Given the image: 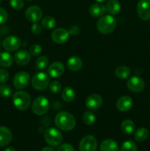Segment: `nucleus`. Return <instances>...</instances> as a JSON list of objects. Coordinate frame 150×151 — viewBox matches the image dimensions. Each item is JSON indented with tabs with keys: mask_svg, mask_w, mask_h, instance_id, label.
<instances>
[{
	"mask_svg": "<svg viewBox=\"0 0 150 151\" xmlns=\"http://www.w3.org/2000/svg\"><path fill=\"white\" fill-rule=\"evenodd\" d=\"M54 123L57 128L64 131H71L76 125V119L71 114L67 111H60L56 115Z\"/></svg>",
	"mask_w": 150,
	"mask_h": 151,
	"instance_id": "1",
	"label": "nucleus"
},
{
	"mask_svg": "<svg viewBox=\"0 0 150 151\" xmlns=\"http://www.w3.org/2000/svg\"><path fill=\"white\" fill-rule=\"evenodd\" d=\"M116 27V19L110 15H106L100 17L96 24V28L99 32L104 35H108L113 32Z\"/></svg>",
	"mask_w": 150,
	"mask_h": 151,
	"instance_id": "2",
	"label": "nucleus"
},
{
	"mask_svg": "<svg viewBox=\"0 0 150 151\" xmlns=\"http://www.w3.org/2000/svg\"><path fill=\"white\" fill-rule=\"evenodd\" d=\"M13 103L15 107L20 111H25L29 108L31 103V97L24 91H19L13 96Z\"/></svg>",
	"mask_w": 150,
	"mask_h": 151,
	"instance_id": "3",
	"label": "nucleus"
},
{
	"mask_svg": "<svg viewBox=\"0 0 150 151\" xmlns=\"http://www.w3.org/2000/svg\"><path fill=\"white\" fill-rule=\"evenodd\" d=\"M44 139L49 146L57 147L63 141V135L57 128H49L44 133Z\"/></svg>",
	"mask_w": 150,
	"mask_h": 151,
	"instance_id": "4",
	"label": "nucleus"
},
{
	"mask_svg": "<svg viewBox=\"0 0 150 151\" xmlns=\"http://www.w3.org/2000/svg\"><path fill=\"white\" fill-rule=\"evenodd\" d=\"M49 106V102L46 97L44 96H38L32 102V111L35 114L41 116L48 111Z\"/></svg>",
	"mask_w": 150,
	"mask_h": 151,
	"instance_id": "5",
	"label": "nucleus"
},
{
	"mask_svg": "<svg viewBox=\"0 0 150 151\" xmlns=\"http://www.w3.org/2000/svg\"><path fill=\"white\" fill-rule=\"evenodd\" d=\"M32 86L38 91L45 90L49 85V78L44 72H38L32 78Z\"/></svg>",
	"mask_w": 150,
	"mask_h": 151,
	"instance_id": "6",
	"label": "nucleus"
},
{
	"mask_svg": "<svg viewBox=\"0 0 150 151\" xmlns=\"http://www.w3.org/2000/svg\"><path fill=\"white\" fill-rule=\"evenodd\" d=\"M30 82V76L26 72H19L13 78V85L17 89H24L28 87Z\"/></svg>",
	"mask_w": 150,
	"mask_h": 151,
	"instance_id": "7",
	"label": "nucleus"
},
{
	"mask_svg": "<svg viewBox=\"0 0 150 151\" xmlns=\"http://www.w3.org/2000/svg\"><path fill=\"white\" fill-rule=\"evenodd\" d=\"M97 149V141L91 135L85 136L79 145V151H96Z\"/></svg>",
	"mask_w": 150,
	"mask_h": 151,
	"instance_id": "8",
	"label": "nucleus"
},
{
	"mask_svg": "<svg viewBox=\"0 0 150 151\" xmlns=\"http://www.w3.org/2000/svg\"><path fill=\"white\" fill-rule=\"evenodd\" d=\"M43 16L42 10L38 6H29L25 11V16L29 22L32 23L38 22Z\"/></svg>",
	"mask_w": 150,
	"mask_h": 151,
	"instance_id": "9",
	"label": "nucleus"
},
{
	"mask_svg": "<svg viewBox=\"0 0 150 151\" xmlns=\"http://www.w3.org/2000/svg\"><path fill=\"white\" fill-rule=\"evenodd\" d=\"M137 13L142 20H150V0H141L137 5Z\"/></svg>",
	"mask_w": 150,
	"mask_h": 151,
	"instance_id": "10",
	"label": "nucleus"
},
{
	"mask_svg": "<svg viewBox=\"0 0 150 151\" xmlns=\"http://www.w3.org/2000/svg\"><path fill=\"white\" fill-rule=\"evenodd\" d=\"M21 44V41L19 37L15 36V35H10L4 38L2 45L6 51L14 52L19 50Z\"/></svg>",
	"mask_w": 150,
	"mask_h": 151,
	"instance_id": "11",
	"label": "nucleus"
},
{
	"mask_svg": "<svg viewBox=\"0 0 150 151\" xmlns=\"http://www.w3.org/2000/svg\"><path fill=\"white\" fill-rule=\"evenodd\" d=\"M126 86L131 91L138 93L142 91L145 88V82L142 78L137 76H133L128 80Z\"/></svg>",
	"mask_w": 150,
	"mask_h": 151,
	"instance_id": "12",
	"label": "nucleus"
},
{
	"mask_svg": "<svg viewBox=\"0 0 150 151\" xmlns=\"http://www.w3.org/2000/svg\"><path fill=\"white\" fill-rule=\"evenodd\" d=\"M103 103L102 98L98 94H92L87 97L85 106L89 110L96 111L99 109Z\"/></svg>",
	"mask_w": 150,
	"mask_h": 151,
	"instance_id": "13",
	"label": "nucleus"
},
{
	"mask_svg": "<svg viewBox=\"0 0 150 151\" xmlns=\"http://www.w3.org/2000/svg\"><path fill=\"white\" fill-rule=\"evenodd\" d=\"M69 30L64 28H57L55 29L51 33V38L55 43L59 44H64L69 40Z\"/></svg>",
	"mask_w": 150,
	"mask_h": 151,
	"instance_id": "14",
	"label": "nucleus"
},
{
	"mask_svg": "<svg viewBox=\"0 0 150 151\" xmlns=\"http://www.w3.org/2000/svg\"><path fill=\"white\" fill-rule=\"evenodd\" d=\"M48 74L53 78H59L65 72V66L63 63L60 61H55L51 63L48 68Z\"/></svg>",
	"mask_w": 150,
	"mask_h": 151,
	"instance_id": "15",
	"label": "nucleus"
},
{
	"mask_svg": "<svg viewBox=\"0 0 150 151\" xmlns=\"http://www.w3.org/2000/svg\"><path fill=\"white\" fill-rule=\"evenodd\" d=\"M14 60L19 66H26L30 62L31 55L29 52L26 50H19L15 53Z\"/></svg>",
	"mask_w": 150,
	"mask_h": 151,
	"instance_id": "16",
	"label": "nucleus"
},
{
	"mask_svg": "<svg viewBox=\"0 0 150 151\" xmlns=\"http://www.w3.org/2000/svg\"><path fill=\"white\" fill-rule=\"evenodd\" d=\"M133 101L129 96H122L118 99L116 102V107L121 112H126L132 108Z\"/></svg>",
	"mask_w": 150,
	"mask_h": 151,
	"instance_id": "17",
	"label": "nucleus"
},
{
	"mask_svg": "<svg viewBox=\"0 0 150 151\" xmlns=\"http://www.w3.org/2000/svg\"><path fill=\"white\" fill-rule=\"evenodd\" d=\"M13 135L9 128L4 126H0V147L7 145L11 142Z\"/></svg>",
	"mask_w": 150,
	"mask_h": 151,
	"instance_id": "18",
	"label": "nucleus"
},
{
	"mask_svg": "<svg viewBox=\"0 0 150 151\" xmlns=\"http://www.w3.org/2000/svg\"><path fill=\"white\" fill-rule=\"evenodd\" d=\"M106 7L101 4H94L90 7L89 13L92 17L94 18H100L103 16L105 13Z\"/></svg>",
	"mask_w": 150,
	"mask_h": 151,
	"instance_id": "19",
	"label": "nucleus"
},
{
	"mask_svg": "<svg viewBox=\"0 0 150 151\" xmlns=\"http://www.w3.org/2000/svg\"><path fill=\"white\" fill-rule=\"evenodd\" d=\"M100 151H119L118 143L115 140L105 139L100 144Z\"/></svg>",
	"mask_w": 150,
	"mask_h": 151,
	"instance_id": "20",
	"label": "nucleus"
},
{
	"mask_svg": "<svg viewBox=\"0 0 150 151\" xmlns=\"http://www.w3.org/2000/svg\"><path fill=\"white\" fill-rule=\"evenodd\" d=\"M67 66L71 71L77 72L82 66V61L77 56H72L67 60Z\"/></svg>",
	"mask_w": 150,
	"mask_h": 151,
	"instance_id": "21",
	"label": "nucleus"
},
{
	"mask_svg": "<svg viewBox=\"0 0 150 151\" xmlns=\"http://www.w3.org/2000/svg\"><path fill=\"white\" fill-rule=\"evenodd\" d=\"M105 7L106 10L111 15H117L121 10V4L118 0H109Z\"/></svg>",
	"mask_w": 150,
	"mask_h": 151,
	"instance_id": "22",
	"label": "nucleus"
},
{
	"mask_svg": "<svg viewBox=\"0 0 150 151\" xmlns=\"http://www.w3.org/2000/svg\"><path fill=\"white\" fill-rule=\"evenodd\" d=\"M76 97V93L73 88L70 86H67L63 88L61 93V97L66 103H70L73 101Z\"/></svg>",
	"mask_w": 150,
	"mask_h": 151,
	"instance_id": "23",
	"label": "nucleus"
},
{
	"mask_svg": "<svg viewBox=\"0 0 150 151\" xmlns=\"http://www.w3.org/2000/svg\"><path fill=\"white\" fill-rule=\"evenodd\" d=\"M121 128L124 134L130 135L133 134L135 130V125L132 120L130 119H125L121 122Z\"/></svg>",
	"mask_w": 150,
	"mask_h": 151,
	"instance_id": "24",
	"label": "nucleus"
},
{
	"mask_svg": "<svg viewBox=\"0 0 150 151\" xmlns=\"http://www.w3.org/2000/svg\"><path fill=\"white\" fill-rule=\"evenodd\" d=\"M13 63V58L7 52H0V66L3 67H10Z\"/></svg>",
	"mask_w": 150,
	"mask_h": 151,
	"instance_id": "25",
	"label": "nucleus"
},
{
	"mask_svg": "<svg viewBox=\"0 0 150 151\" xmlns=\"http://www.w3.org/2000/svg\"><path fill=\"white\" fill-rule=\"evenodd\" d=\"M130 69L129 67L125 66H120L116 68L115 71V75L120 79H126L130 75Z\"/></svg>",
	"mask_w": 150,
	"mask_h": 151,
	"instance_id": "26",
	"label": "nucleus"
},
{
	"mask_svg": "<svg viewBox=\"0 0 150 151\" xmlns=\"http://www.w3.org/2000/svg\"><path fill=\"white\" fill-rule=\"evenodd\" d=\"M41 25L46 29H51L54 28L56 25V20L54 17L50 16H45L41 21Z\"/></svg>",
	"mask_w": 150,
	"mask_h": 151,
	"instance_id": "27",
	"label": "nucleus"
},
{
	"mask_svg": "<svg viewBox=\"0 0 150 151\" xmlns=\"http://www.w3.org/2000/svg\"><path fill=\"white\" fill-rule=\"evenodd\" d=\"M149 131L145 128H140L135 134V139L137 142H144L148 138Z\"/></svg>",
	"mask_w": 150,
	"mask_h": 151,
	"instance_id": "28",
	"label": "nucleus"
},
{
	"mask_svg": "<svg viewBox=\"0 0 150 151\" xmlns=\"http://www.w3.org/2000/svg\"><path fill=\"white\" fill-rule=\"evenodd\" d=\"M82 119H83V122H85V124L88 125H91L95 122L96 116L91 111H87L84 113Z\"/></svg>",
	"mask_w": 150,
	"mask_h": 151,
	"instance_id": "29",
	"label": "nucleus"
},
{
	"mask_svg": "<svg viewBox=\"0 0 150 151\" xmlns=\"http://www.w3.org/2000/svg\"><path fill=\"white\" fill-rule=\"evenodd\" d=\"M37 69L39 70H44L49 65V59L46 56H40L35 62Z\"/></svg>",
	"mask_w": 150,
	"mask_h": 151,
	"instance_id": "30",
	"label": "nucleus"
},
{
	"mask_svg": "<svg viewBox=\"0 0 150 151\" xmlns=\"http://www.w3.org/2000/svg\"><path fill=\"white\" fill-rule=\"evenodd\" d=\"M121 151H138V148L134 142L131 141V140H127L121 145Z\"/></svg>",
	"mask_w": 150,
	"mask_h": 151,
	"instance_id": "31",
	"label": "nucleus"
},
{
	"mask_svg": "<svg viewBox=\"0 0 150 151\" xmlns=\"http://www.w3.org/2000/svg\"><path fill=\"white\" fill-rule=\"evenodd\" d=\"M49 88L50 91L51 93H53V94H57V93H59L61 91L62 84L59 81H54L51 83H49Z\"/></svg>",
	"mask_w": 150,
	"mask_h": 151,
	"instance_id": "32",
	"label": "nucleus"
},
{
	"mask_svg": "<svg viewBox=\"0 0 150 151\" xmlns=\"http://www.w3.org/2000/svg\"><path fill=\"white\" fill-rule=\"evenodd\" d=\"M12 89L9 86L1 85L0 86V96L4 98H8L11 95Z\"/></svg>",
	"mask_w": 150,
	"mask_h": 151,
	"instance_id": "33",
	"label": "nucleus"
},
{
	"mask_svg": "<svg viewBox=\"0 0 150 151\" xmlns=\"http://www.w3.org/2000/svg\"><path fill=\"white\" fill-rule=\"evenodd\" d=\"M42 47L39 44H33L29 48V54L32 56H38L41 53Z\"/></svg>",
	"mask_w": 150,
	"mask_h": 151,
	"instance_id": "34",
	"label": "nucleus"
},
{
	"mask_svg": "<svg viewBox=\"0 0 150 151\" xmlns=\"http://www.w3.org/2000/svg\"><path fill=\"white\" fill-rule=\"evenodd\" d=\"M10 4L11 7L16 10L22 9L24 5L23 0H10Z\"/></svg>",
	"mask_w": 150,
	"mask_h": 151,
	"instance_id": "35",
	"label": "nucleus"
},
{
	"mask_svg": "<svg viewBox=\"0 0 150 151\" xmlns=\"http://www.w3.org/2000/svg\"><path fill=\"white\" fill-rule=\"evenodd\" d=\"M9 78V73L4 69H0V83H5Z\"/></svg>",
	"mask_w": 150,
	"mask_h": 151,
	"instance_id": "36",
	"label": "nucleus"
},
{
	"mask_svg": "<svg viewBox=\"0 0 150 151\" xmlns=\"http://www.w3.org/2000/svg\"><path fill=\"white\" fill-rule=\"evenodd\" d=\"M57 151H75L74 148L69 143H64V144L60 145L57 148Z\"/></svg>",
	"mask_w": 150,
	"mask_h": 151,
	"instance_id": "37",
	"label": "nucleus"
},
{
	"mask_svg": "<svg viewBox=\"0 0 150 151\" xmlns=\"http://www.w3.org/2000/svg\"><path fill=\"white\" fill-rule=\"evenodd\" d=\"M8 19V13L4 8L0 7V24L7 22Z\"/></svg>",
	"mask_w": 150,
	"mask_h": 151,
	"instance_id": "38",
	"label": "nucleus"
},
{
	"mask_svg": "<svg viewBox=\"0 0 150 151\" xmlns=\"http://www.w3.org/2000/svg\"><path fill=\"white\" fill-rule=\"evenodd\" d=\"M41 30H42V28H41V26L38 23H33L32 24V28H31V31H32V33L35 35H40L41 32Z\"/></svg>",
	"mask_w": 150,
	"mask_h": 151,
	"instance_id": "39",
	"label": "nucleus"
},
{
	"mask_svg": "<svg viewBox=\"0 0 150 151\" xmlns=\"http://www.w3.org/2000/svg\"><path fill=\"white\" fill-rule=\"evenodd\" d=\"M69 32L71 35H77L79 32V29L77 26H75L74 25V26H72L69 29Z\"/></svg>",
	"mask_w": 150,
	"mask_h": 151,
	"instance_id": "40",
	"label": "nucleus"
},
{
	"mask_svg": "<svg viewBox=\"0 0 150 151\" xmlns=\"http://www.w3.org/2000/svg\"><path fill=\"white\" fill-rule=\"evenodd\" d=\"M41 151H54V149L51 148V147H44V148L41 150Z\"/></svg>",
	"mask_w": 150,
	"mask_h": 151,
	"instance_id": "41",
	"label": "nucleus"
},
{
	"mask_svg": "<svg viewBox=\"0 0 150 151\" xmlns=\"http://www.w3.org/2000/svg\"><path fill=\"white\" fill-rule=\"evenodd\" d=\"M4 151H16V150H15L14 148H13V147H7V149H5V150H4Z\"/></svg>",
	"mask_w": 150,
	"mask_h": 151,
	"instance_id": "42",
	"label": "nucleus"
},
{
	"mask_svg": "<svg viewBox=\"0 0 150 151\" xmlns=\"http://www.w3.org/2000/svg\"><path fill=\"white\" fill-rule=\"evenodd\" d=\"M96 1H98V2H100V3H101V2H104V1H107V0H96Z\"/></svg>",
	"mask_w": 150,
	"mask_h": 151,
	"instance_id": "43",
	"label": "nucleus"
},
{
	"mask_svg": "<svg viewBox=\"0 0 150 151\" xmlns=\"http://www.w3.org/2000/svg\"><path fill=\"white\" fill-rule=\"evenodd\" d=\"M26 1H32V0H26Z\"/></svg>",
	"mask_w": 150,
	"mask_h": 151,
	"instance_id": "44",
	"label": "nucleus"
},
{
	"mask_svg": "<svg viewBox=\"0 0 150 151\" xmlns=\"http://www.w3.org/2000/svg\"><path fill=\"white\" fill-rule=\"evenodd\" d=\"M1 0H0V4H1Z\"/></svg>",
	"mask_w": 150,
	"mask_h": 151,
	"instance_id": "45",
	"label": "nucleus"
}]
</instances>
